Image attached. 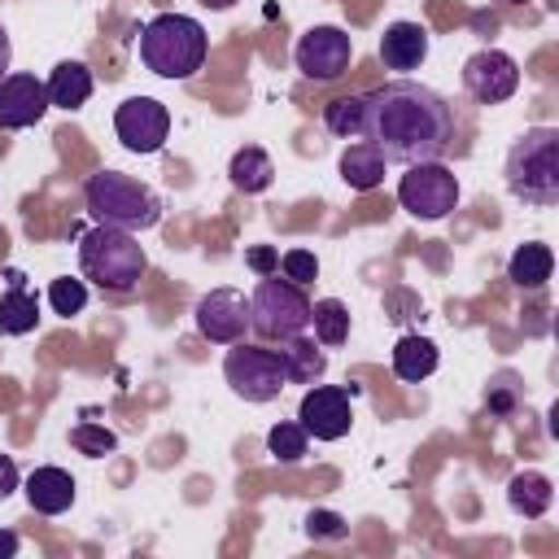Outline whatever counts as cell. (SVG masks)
Instances as JSON below:
<instances>
[{"label": "cell", "instance_id": "cell-1", "mask_svg": "<svg viewBox=\"0 0 559 559\" xmlns=\"http://www.w3.org/2000/svg\"><path fill=\"white\" fill-rule=\"evenodd\" d=\"M367 140L384 162H441L454 144V109L428 83L393 79L367 92Z\"/></svg>", "mask_w": 559, "mask_h": 559}, {"label": "cell", "instance_id": "cell-2", "mask_svg": "<svg viewBox=\"0 0 559 559\" xmlns=\"http://www.w3.org/2000/svg\"><path fill=\"white\" fill-rule=\"evenodd\" d=\"M205 52H210V35L188 13H157L140 31V61L157 79H192L205 66Z\"/></svg>", "mask_w": 559, "mask_h": 559}, {"label": "cell", "instance_id": "cell-3", "mask_svg": "<svg viewBox=\"0 0 559 559\" xmlns=\"http://www.w3.org/2000/svg\"><path fill=\"white\" fill-rule=\"evenodd\" d=\"M507 188L524 205H555L559 201V131L555 127H528L507 148Z\"/></svg>", "mask_w": 559, "mask_h": 559}, {"label": "cell", "instance_id": "cell-4", "mask_svg": "<svg viewBox=\"0 0 559 559\" xmlns=\"http://www.w3.org/2000/svg\"><path fill=\"white\" fill-rule=\"evenodd\" d=\"M83 201H87V214L105 227H122V231H148L162 223V197L135 179V175H122V170H100L87 179L83 188Z\"/></svg>", "mask_w": 559, "mask_h": 559}, {"label": "cell", "instance_id": "cell-5", "mask_svg": "<svg viewBox=\"0 0 559 559\" xmlns=\"http://www.w3.org/2000/svg\"><path fill=\"white\" fill-rule=\"evenodd\" d=\"M79 271H83V280H92L105 293H131L148 271V258H144V245L135 240V231L96 223L79 240Z\"/></svg>", "mask_w": 559, "mask_h": 559}, {"label": "cell", "instance_id": "cell-6", "mask_svg": "<svg viewBox=\"0 0 559 559\" xmlns=\"http://www.w3.org/2000/svg\"><path fill=\"white\" fill-rule=\"evenodd\" d=\"M249 328L266 341H288L310 328V297L301 284L275 275H258V288L249 293Z\"/></svg>", "mask_w": 559, "mask_h": 559}, {"label": "cell", "instance_id": "cell-7", "mask_svg": "<svg viewBox=\"0 0 559 559\" xmlns=\"http://www.w3.org/2000/svg\"><path fill=\"white\" fill-rule=\"evenodd\" d=\"M223 380L245 402H275L288 384L280 354L262 349V345H249V341H231V349L223 358Z\"/></svg>", "mask_w": 559, "mask_h": 559}, {"label": "cell", "instance_id": "cell-8", "mask_svg": "<svg viewBox=\"0 0 559 559\" xmlns=\"http://www.w3.org/2000/svg\"><path fill=\"white\" fill-rule=\"evenodd\" d=\"M397 205L424 223L445 218L459 205V179L441 162H415L397 183Z\"/></svg>", "mask_w": 559, "mask_h": 559}, {"label": "cell", "instance_id": "cell-9", "mask_svg": "<svg viewBox=\"0 0 559 559\" xmlns=\"http://www.w3.org/2000/svg\"><path fill=\"white\" fill-rule=\"evenodd\" d=\"M349 57H354V39L341 31V26H310L297 48H293V61L306 79L314 83H332L349 70Z\"/></svg>", "mask_w": 559, "mask_h": 559}, {"label": "cell", "instance_id": "cell-10", "mask_svg": "<svg viewBox=\"0 0 559 559\" xmlns=\"http://www.w3.org/2000/svg\"><path fill=\"white\" fill-rule=\"evenodd\" d=\"M297 424L314 441H341L349 432V424H354L349 389H341V384H310L301 393V402H297Z\"/></svg>", "mask_w": 559, "mask_h": 559}, {"label": "cell", "instance_id": "cell-11", "mask_svg": "<svg viewBox=\"0 0 559 559\" xmlns=\"http://www.w3.org/2000/svg\"><path fill=\"white\" fill-rule=\"evenodd\" d=\"M114 131L131 153H157L170 135V109L153 96H131L114 109Z\"/></svg>", "mask_w": 559, "mask_h": 559}, {"label": "cell", "instance_id": "cell-12", "mask_svg": "<svg viewBox=\"0 0 559 559\" xmlns=\"http://www.w3.org/2000/svg\"><path fill=\"white\" fill-rule=\"evenodd\" d=\"M463 87L480 105H502L520 87V66L502 48H480V52H472L463 61Z\"/></svg>", "mask_w": 559, "mask_h": 559}, {"label": "cell", "instance_id": "cell-13", "mask_svg": "<svg viewBox=\"0 0 559 559\" xmlns=\"http://www.w3.org/2000/svg\"><path fill=\"white\" fill-rule=\"evenodd\" d=\"M197 332L214 345H231V341H245V328H249V297L236 293V288H210L197 310Z\"/></svg>", "mask_w": 559, "mask_h": 559}, {"label": "cell", "instance_id": "cell-14", "mask_svg": "<svg viewBox=\"0 0 559 559\" xmlns=\"http://www.w3.org/2000/svg\"><path fill=\"white\" fill-rule=\"evenodd\" d=\"M48 114V87L35 74H4L0 79V127L22 131Z\"/></svg>", "mask_w": 559, "mask_h": 559}, {"label": "cell", "instance_id": "cell-15", "mask_svg": "<svg viewBox=\"0 0 559 559\" xmlns=\"http://www.w3.org/2000/svg\"><path fill=\"white\" fill-rule=\"evenodd\" d=\"M26 502H31V511H39V515H61V511H70V507H74V476H70L66 467H52V463L35 467V472L26 476Z\"/></svg>", "mask_w": 559, "mask_h": 559}, {"label": "cell", "instance_id": "cell-16", "mask_svg": "<svg viewBox=\"0 0 559 559\" xmlns=\"http://www.w3.org/2000/svg\"><path fill=\"white\" fill-rule=\"evenodd\" d=\"M428 57V31L419 22H389L380 35V61L389 70H419Z\"/></svg>", "mask_w": 559, "mask_h": 559}, {"label": "cell", "instance_id": "cell-17", "mask_svg": "<svg viewBox=\"0 0 559 559\" xmlns=\"http://www.w3.org/2000/svg\"><path fill=\"white\" fill-rule=\"evenodd\" d=\"M9 288L0 297V332L4 336H26L39 323V297L26 288V275L17 266H9Z\"/></svg>", "mask_w": 559, "mask_h": 559}, {"label": "cell", "instance_id": "cell-18", "mask_svg": "<svg viewBox=\"0 0 559 559\" xmlns=\"http://www.w3.org/2000/svg\"><path fill=\"white\" fill-rule=\"evenodd\" d=\"M227 179H231V188H236V192H245V197L266 192V188H271V179H275L271 153H266V148H258V144L236 148V153H231V162H227Z\"/></svg>", "mask_w": 559, "mask_h": 559}, {"label": "cell", "instance_id": "cell-19", "mask_svg": "<svg viewBox=\"0 0 559 559\" xmlns=\"http://www.w3.org/2000/svg\"><path fill=\"white\" fill-rule=\"evenodd\" d=\"M437 362H441V349H437V341H428V336L406 332V336L393 345V376L406 380V384L428 380V376L437 371Z\"/></svg>", "mask_w": 559, "mask_h": 559}, {"label": "cell", "instance_id": "cell-20", "mask_svg": "<svg viewBox=\"0 0 559 559\" xmlns=\"http://www.w3.org/2000/svg\"><path fill=\"white\" fill-rule=\"evenodd\" d=\"M48 105L57 109H83L92 96V70L83 61H57L48 74Z\"/></svg>", "mask_w": 559, "mask_h": 559}, {"label": "cell", "instance_id": "cell-21", "mask_svg": "<svg viewBox=\"0 0 559 559\" xmlns=\"http://www.w3.org/2000/svg\"><path fill=\"white\" fill-rule=\"evenodd\" d=\"M280 362H284V376H288V384H314V380H323V371H328V358H323V349L314 345V341H306L301 332L297 336H288V341H280Z\"/></svg>", "mask_w": 559, "mask_h": 559}, {"label": "cell", "instance_id": "cell-22", "mask_svg": "<svg viewBox=\"0 0 559 559\" xmlns=\"http://www.w3.org/2000/svg\"><path fill=\"white\" fill-rule=\"evenodd\" d=\"M507 502H511L515 515L537 520V515L550 511V502H555V485H550V476H542V472H515L511 485H507Z\"/></svg>", "mask_w": 559, "mask_h": 559}, {"label": "cell", "instance_id": "cell-23", "mask_svg": "<svg viewBox=\"0 0 559 559\" xmlns=\"http://www.w3.org/2000/svg\"><path fill=\"white\" fill-rule=\"evenodd\" d=\"M341 179L354 188V192H371L384 183V153L367 140V144H349L341 153Z\"/></svg>", "mask_w": 559, "mask_h": 559}, {"label": "cell", "instance_id": "cell-24", "mask_svg": "<svg viewBox=\"0 0 559 559\" xmlns=\"http://www.w3.org/2000/svg\"><path fill=\"white\" fill-rule=\"evenodd\" d=\"M323 127L336 140H362L367 135V92H349L323 105Z\"/></svg>", "mask_w": 559, "mask_h": 559}, {"label": "cell", "instance_id": "cell-25", "mask_svg": "<svg viewBox=\"0 0 559 559\" xmlns=\"http://www.w3.org/2000/svg\"><path fill=\"white\" fill-rule=\"evenodd\" d=\"M550 271H555V253H550L542 240L520 245V249L511 253V262H507V280H511L515 288H542V284L550 280Z\"/></svg>", "mask_w": 559, "mask_h": 559}, {"label": "cell", "instance_id": "cell-26", "mask_svg": "<svg viewBox=\"0 0 559 559\" xmlns=\"http://www.w3.org/2000/svg\"><path fill=\"white\" fill-rule=\"evenodd\" d=\"M310 323H314V341L336 349L349 341V306L341 297H319L310 301Z\"/></svg>", "mask_w": 559, "mask_h": 559}, {"label": "cell", "instance_id": "cell-27", "mask_svg": "<svg viewBox=\"0 0 559 559\" xmlns=\"http://www.w3.org/2000/svg\"><path fill=\"white\" fill-rule=\"evenodd\" d=\"M306 445H310V437H306V428L297 419H280L266 432V450H271L275 463H301L306 459Z\"/></svg>", "mask_w": 559, "mask_h": 559}, {"label": "cell", "instance_id": "cell-28", "mask_svg": "<svg viewBox=\"0 0 559 559\" xmlns=\"http://www.w3.org/2000/svg\"><path fill=\"white\" fill-rule=\"evenodd\" d=\"M70 445H74L79 454H87V459H105V454H114V450H118V437H114L105 424L83 419V424H74V428H70Z\"/></svg>", "mask_w": 559, "mask_h": 559}, {"label": "cell", "instance_id": "cell-29", "mask_svg": "<svg viewBox=\"0 0 559 559\" xmlns=\"http://www.w3.org/2000/svg\"><path fill=\"white\" fill-rule=\"evenodd\" d=\"M48 306H52V314L74 319V314L87 306V284H83V280H70V275L52 280V284H48Z\"/></svg>", "mask_w": 559, "mask_h": 559}, {"label": "cell", "instance_id": "cell-30", "mask_svg": "<svg viewBox=\"0 0 559 559\" xmlns=\"http://www.w3.org/2000/svg\"><path fill=\"white\" fill-rule=\"evenodd\" d=\"M306 533H310L314 542H341V537H349V524H345V515H336V511H310V515H306Z\"/></svg>", "mask_w": 559, "mask_h": 559}, {"label": "cell", "instance_id": "cell-31", "mask_svg": "<svg viewBox=\"0 0 559 559\" xmlns=\"http://www.w3.org/2000/svg\"><path fill=\"white\" fill-rule=\"evenodd\" d=\"M280 271H284V280H293V284H310V280L319 275V258H314L310 249H288V253L280 258Z\"/></svg>", "mask_w": 559, "mask_h": 559}, {"label": "cell", "instance_id": "cell-32", "mask_svg": "<svg viewBox=\"0 0 559 559\" xmlns=\"http://www.w3.org/2000/svg\"><path fill=\"white\" fill-rule=\"evenodd\" d=\"M384 314L393 323H411V319H419V297L406 293V288H389L384 293Z\"/></svg>", "mask_w": 559, "mask_h": 559}, {"label": "cell", "instance_id": "cell-33", "mask_svg": "<svg viewBox=\"0 0 559 559\" xmlns=\"http://www.w3.org/2000/svg\"><path fill=\"white\" fill-rule=\"evenodd\" d=\"M245 266L253 275H275L280 271V249L275 245H249L245 249Z\"/></svg>", "mask_w": 559, "mask_h": 559}, {"label": "cell", "instance_id": "cell-34", "mask_svg": "<svg viewBox=\"0 0 559 559\" xmlns=\"http://www.w3.org/2000/svg\"><path fill=\"white\" fill-rule=\"evenodd\" d=\"M485 406H489L493 415H502V419H507V415H515V393H511L507 384H493V389L485 393Z\"/></svg>", "mask_w": 559, "mask_h": 559}, {"label": "cell", "instance_id": "cell-35", "mask_svg": "<svg viewBox=\"0 0 559 559\" xmlns=\"http://www.w3.org/2000/svg\"><path fill=\"white\" fill-rule=\"evenodd\" d=\"M13 489H17V463H13L9 454H0V502H4Z\"/></svg>", "mask_w": 559, "mask_h": 559}, {"label": "cell", "instance_id": "cell-36", "mask_svg": "<svg viewBox=\"0 0 559 559\" xmlns=\"http://www.w3.org/2000/svg\"><path fill=\"white\" fill-rule=\"evenodd\" d=\"M17 546H22V542H17V533H13V528H0V559H13V555H17Z\"/></svg>", "mask_w": 559, "mask_h": 559}, {"label": "cell", "instance_id": "cell-37", "mask_svg": "<svg viewBox=\"0 0 559 559\" xmlns=\"http://www.w3.org/2000/svg\"><path fill=\"white\" fill-rule=\"evenodd\" d=\"M9 61H13V44H9V31L0 26V79H4V70H9Z\"/></svg>", "mask_w": 559, "mask_h": 559}, {"label": "cell", "instance_id": "cell-38", "mask_svg": "<svg viewBox=\"0 0 559 559\" xmlns=\"http://www.w3.org/2000/svg\"><path fill=\"white\" fill-rule=\"evenodd\" d=\"M197 4H205V9H214V13H223V9H231L236 0H197Z\"/></svg>", "mask_w": 559, "mask_h": 559}, {"label": "cell", "instance_id": "cell-39", "mask_svg": "<svg viewBox=\"0 0 559 559\" xmlns=\"http://www.w3.org/2000/svg\"><path fill=\"white\" fill-rule=\"evenodd\" d=\"M502 4H524V0H502Z\"/></svg>", "mask_w": 559, "mask_h": 559}]
</instances>
